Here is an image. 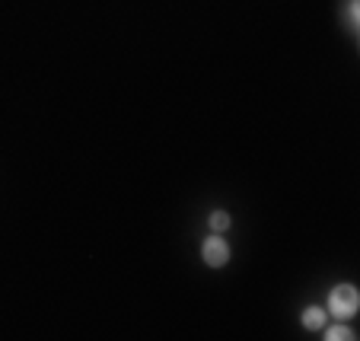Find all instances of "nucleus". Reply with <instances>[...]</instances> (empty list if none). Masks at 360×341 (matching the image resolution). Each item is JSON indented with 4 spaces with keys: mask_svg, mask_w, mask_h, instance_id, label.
<instances>
[{
    "mask_svg": "<svg viewBox=\"0 0 360 341\" xmlns=\"http://www.w3.org/2000/svg\"><path fill=\"white\" fill-rule=\"evenodd\" d=\"M357 290H354L351 284H341L335 287L332 294H328V309H332L338 319H351L354 313H357Z\"/></svg>",
    "mask_w": 360,
    "mask_h": 341,
    "instance_id": "nucleus-1",
    "label": "nucleus"
},
{
    "mask_svg": "<svg viewBox=\"0 0 360 341\" xmlns=\"http://www.w3.org/2000/svg\"><path fill=\"white\" fill-rule=\"evenodd\" d=\"M201 252H204V262H207L211 268H220V265H226V262H230V246H226V239H220V236L204 239Z\"/></svg>",
    "mask_w": 360,
    "mask_h": 341,
    "instance_id": "nucleus-2",
    "label": "nucleus"
},
{
    "mask_svg": "<svg viewBox=\"0 0 360 341\" xmlns=\"http://www.w3.org/2000/svg\"><path fill=\"white\" fill-rule=\"evenodd\" d=\"M303 326L306 328H322V326H326V313H322L319 307H309L303 313Z\"/></svg>",
    "mask_w": 360,
    "mask_h": 341,
    "instance_id": "nucleus-3",
    "label": "nucleus"
},
{
    "mask_svg": "<svg viewBox=\"0 0 360 341\" xmlns=\"http://www.w3.org/2000/svg\"><path fill=\"white\" fill-rule=\"evenodd\" d=\"M326 338L328 341H335V338H354V332H351V328H345V326H335V328H328V332H326Z\"/></svg>",
    "mask_w": 360,
    "mask_h": 341,
    "instance_id": "nucleus-4",
    "label": "nucleus"
},
{
    "mask_svg": "<svg viewBox=\"0 0 360 341\" xmlns=\"http://www.w3.org/2000/svg\"><path fill=\"white\" fill-rule=\"evenodd\" d=\"M211 226H214V230H226V226H230V217H226L224 211H217V214L211 217Z\"/></svg>",
    "mask_w": 360,
    "mask_h": 341,
    "instance_id": "nucleus-5",
    "label": "nucleus"
}]
</instances>
